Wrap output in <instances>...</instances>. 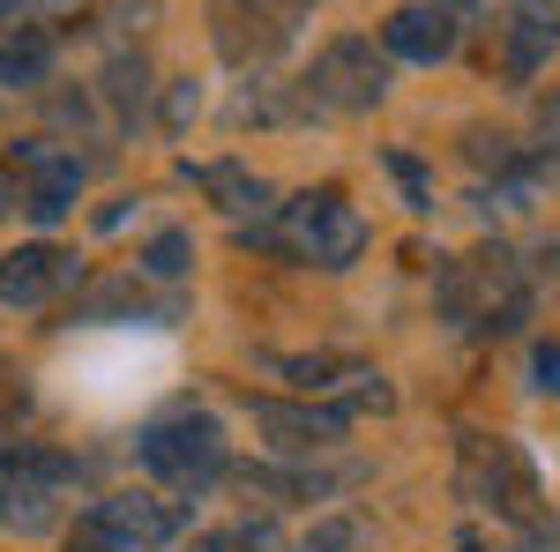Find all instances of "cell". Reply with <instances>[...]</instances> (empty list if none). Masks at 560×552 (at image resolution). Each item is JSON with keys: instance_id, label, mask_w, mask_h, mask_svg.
<instances>
[{"instance_id": "cell-1", "label": "cell", "mask_w": 560, "mask_h": 552, "mask_svg": "<svg viewBox=\"0 0 560 552\" xmlns=\"http://www.w3.org/2000/svg\"><path fill=\"white\" fill-rule=\"evenodd\" d=\"M433 292H441V314L456 329H486V337H509V329H523V314H530V284H523L509 247H478V255L441 261V284Z\"/></svg>"}, {"instance_id": "cell-2", "label": "cell", "mask_w": 560, "mask_h": 552, "mask_svg": "<svg viewBox=\"0 0 560 552\" xmlns=\"http://www.w3.org/2000/svg\"><path fill=\"white\" fill-rule=\"evenodd\" d=\"M135 456H142L150 478H165L173 493H202L217 470H224V425L187 403V411H165V419L142 425L135 433Z\"/></svg>"}, {"instance_id": "cell-3", "label": "cell", "mask_w": 560, "mask_h": 552, "mask_svg": "<svg viewBox=\"0 0 560 552\" xmlns=\"http://www.w3.org/2000/svg\"><path fill=\"white\" fill-rule=\"evenodd\" d=\"M187 530V508L179 501H158V493H113L97 508L75 515V545L83 552H158Z\"/></svg>"}, {"instance_id": "cell-4", "label": "cell", "mask_w": 560, "mask_h": 552, "mask_svg": "<svg viewBox=\"0 0 560 552\" xmlns=\"http://www.w3.org/2000/svg\"><path fill=\"white\" fill-rule=\"evenodd\" d=\"M306 269H351V261L366 255V216L351 210L337 187H322V195H292L284 202V232H277Z\"/></svg>"}, {"instance_id": "cell-5", "label": "cell", "mask_w": 560, "mask_h": 552, "mask_svg": "<svg viewBox=\"0 0 560 552\" xmlns=\"http://www.w3.org/2000/svg\"><path fill=\"white\" fill-rule=\"evenodd\" d=\"M306 97L329 105V113H366V105H382L388 97V45H374V38L322 45V60H314V75H306Z\"/></svg>"}, {"instance_id": "cell-6", "label": "cell", "mask_w": 560, "mask_h": 552, "mask_svg": "<svg viewBox=\"0 0 560 552\" xmlns=\"http://www.w3.org/2000/svg\"><path fill=\"white\" fill-rule=\"evenodd\" d=\"M464 493H486V508H501L523 530H546V508H538V478L523 470V456L509 441H471L464 448Z\"/></svg>"}, {"instance_id": "cell-7", "label": "cell", "mask_w": 560, "mask_h": 552, "mask_svg": "<svg viewBox=\"0 0 560 552\" xmlns=\"http://www.w3.org/2000/svg\"><path fill=\"white\" fill-rule=\"evenodd\" d=\"M15 172H23V210H31V224H60V216L75 210L83 165H75L68 150H52L45 134L15 142Z\"/></svg>"}, {"instance_id": "cell-8", "label": "cell", "mask_w": 560, "mask_h": 552, "mask_svg": "<svg viewBox=\"0 0 560 552\" xmlns=\"http://www.w3.org/2000/svg\"><path fill=\"white\" fill-rule=\"evenodd\" d=\"M255 433L269 448H284V456H322V448L345 441V411H314V403H277V396H261Z\"/></svg>"}, {"instance_id": "cell-9", "label": "cell", "mask_w": 560, "mask_h": 552, "mask_svg": "<svg viewBox=\"0 0 560 552\" xmlns=\"http://www.w3.org/2000/svg\"><path fill=\"white\" fill-rule=\"evenodd\" d=\"M75 277H83V261L60 255V247H15L0 261V298L8 306H52L60 292H75Z\"/></svg>"}, {"instance_id": "cell-10", "label": "cell", "mask_w": 560, "mask_h": 552, "mask_svg": "<svg viewBox=\"0 0 560 552\" xmlns=\"http://www.w3.org/2000/svg\"><path fill=\"white\" fill-rule=\"evenodd\" d=\"M382 45H388V60L433 68V60L456 52V15H448V8H396V15L382 23Z\"/></svg>"}, {"instance_id": "cell-11", "label": "cell", "mask_w": 560, "mask_h": 552, "mask_svg": "<svg viewBox=\"0 0 560 552\" xmlns=\"http://www.w3.org/2000/svg\"><path fill=\"white\" fill-rule=\"evenodd\" d=\"M560 45V0H509V68L530 75Z\"/></svg>"}, {"instance_id": "cell-12", "label": "cell", "mask_w": 560, "mask_h": 552, "mask_svg": "<svg viewBox=\"0 0 560 552\" xmlns=\"http://www.w3.org/2000/svg\"><path fill=\"white\" fill-rule=\"evenodd\" d=\"M179 172H187L202 195H217L232 216H269V210H277V187H269V179H255L247 165H179Z\"/></svg>"}, {"instance_id": "cell-13", "label": "cell", "mask_w": 560, "mask_h": 552, "mask_svg": "<svg viewBox=\"0 0 560 552\" xmlns=\"http://www.w3.org/2000/svg\"><path fill=\"white\" fill-rule=\"evenodd\" d=\"M0 478H15V485H68L75 463L60 456V448H38V441H0Z\"/></svg>"}, {"instance_id": "cell-14", "label": "cell", "mask_w": 560, "mask_h": 552, "mask_svg": "<svg viewBox=\"0 0 560 552\" xmlns=\"http://www.w3.org/2000/svg\"><path fill=\"white\" fill-rule=\"evenodd\" d=\"M0 522H8V530H45V522H52V485H15V478H0Z\"/></svg>"}, {"instance_id": "cell-15", "label": "cell", "mask_w": 560, "mask_h": 552, "mask_svg": "<svg viewBox=\"0 0 560 552\" xmlns=\"http://www.w3.org/2000/svg\"><path fill=\"white\" fill-rule=\"evenodd\" d=\"M97 90H105V105H113L120 120H135V113H142V97H150V68L120 52V60L105 68V83H97Z\"/></svg>"}, {"instance_id": "cell-16", "label": "cell", "mask_w": 560, "mask_h": 552, "mask_svg": "<svg viewBox=\"0 0 560 552\" xmlns=\"http://www.w3.org/2000/svg\"><path fill=\"white\" fill-rule=\"evenodd\" d=\"M45 60H52V45L45 38H15V45H0V83H38L45 75Z\"/></svg>"}, {"instance_id": "cell-17", "label": "cell", "mask_w": 560, "mask_h": 552, "mask_svg": "<svg viewBox=\"0 0 560 552\" xmlns=\"http://www.w3.org/2000/svg\"><path fill=\"white\" fill-rule=\"evenodd\" d=\"M187 261H195V239H187V232H158V239L142 247V269H150V277H187Z\"/></svg>"}, {"instance_id": "cell-18", "label": "cell", "mask_w": 560, "mask_h": 552, "mask_svg": "<svg viewBox=\"0 0 560 552\" xmlns=\"http://www.w3.org/2000/svg\"><path fill=\"white\" fill-rule=\"evenodd\" d=\"M382 165H388V179L404 187V202H411V210H433V179H427V165H419L411 150H388Z\"/></svg>"}, {"instance_id": "cell-19", "label": "cell", "mask_w": 560, "mask_h": 552, "mask_svg": "<svg viewBox=\"0 0 560 552\" xmlns=\"http://www.w3.org/2000/svg\"><path fill=\"white\" fill-rule=\"evenodd\" d=\"M277 366L306 388H329V374H351V359H329V351H314V359H277Z\"/></svg>"}, {"instance_id": "cell-20", "label": "cell", "mask_w": 560, "mask_h": 552, "mask_svg": "<svg viewBox=\"0 0 560 552\" xmlns=\"http://www.w3.org/2000/svg\"><path fill=\"white\" fill-rule=\"evenodd\" d=\"M31 411V388H23V374L0 359V433H15V419Z\"/></svg>"}, {"instance_id": "cell-21", "label": "cell", "mask_w": 560, "mask_h": 552, "mask_svg": "<svg viewBox=\"0 0 560 552\" xmlns=\"http://www.w3.org/2000/svg\"><path fill=\"white\" fill-rule=\"evenodd\" d=\"M530 374H538L546 396H560V343H538V351H530Z\"/></svg>"}, {"instance_id": "cell-22", "label": "cell", "mask_w": 560, "mask_h": 552, "mask_svg": "<svg viewBox=\"0 0 560 552\" xmlns=\"http://www.w3.org/2000/svg\"><path fill=\"white\" fill-rule=\"evenodd\" d=\"M345 545H359V522H329V530L306 538V552H345Z\"/></svg>"}, {"instance_id": "cell-23", "label": "cell", "mask_w": 560, "mask_h": 552, "mask_svg": "<svg viewBox=\"0 0 560 552\" xmlns=\"http://www.w3.org/2000/svg\"><path fill=\"white\" fill-rule=\"evenodd\" d=\"M195 113H202V97H195V83H179L173 97H165V120H173V128H187Z\"/></svg>"}, {"instance_id": "cell-24", "label": "cell", "mask_w": 560, "mask_h": 552, "mask_svg": "<svg viewBox=\"0 0 560 552\" xmlns=\"http://www.w3.org/2000/svg\"><path fill=\"white\" fill-rule=\"evenodd\" d=\"M15 202H23V187H15V172H0V216L15 210Z\"/></svg>"}, {"instance_id": "cell-25", "label": "cell", "mask_w": 560, "mask_h": 552, "mask_svg": "<svg viewBox=\"0 0 560 552\" xmlns=\"http://www.w3.org/2000/svg\"><path fill=\"white\" fill-rule=\"evenodd\" d=\"M187 552H240V545H232L224 530H210V538H195V545H187Z\"/></svg>"}, {"instance_id": "cell-26", "label": "cell", "mask_w": 560, "mask_h": 552, "mask_svg": "<svg viewBox=\"0 0 560 552\" xmlns=\"http://www.w3.org/2000/svg\"><path fill=\"white\" fill-rule=\"evenodd\" d=\"M31 8H45V15H75V8H90V0H31Z\"/></svg>"}, {"instance_id": "cell-27", "label": "cell", "mask_w": 560, "mask_h": 552, "mask_svg": "<svg viewBox=\"0 0 560 552\" xmlns=\"http://www.w3.org/2000/svg\"><path fill=\"white\" fill-rule=\"evenodd\" d=\"M23 8H31V0H0V15H23Z\"/></svg>"}, {"instance_id": "cell-28", "label": "cell", "mask_w": 560, "mask_h": 552, "mask_svg": "<svg viewBox=\"0 0 560 552\" xmlns=\"http://www.w3.org/2000/svg\"><path fill=\"white\" fill-rule=\"evenodd\" d=\"M456 8H478V0H456Z\"/></svg>"}, {"instance_id": "cell-29", "label": "cell", "mask_w": 560, "mask_h": 552, "mask_svg": "<svg viewBox=\"0 0 560 552\" xmlns=\"http://www.w3.org/2000/svg\"><path fill=\"white\" fill-rule=\"evenodd\" d=\"M456 552H478V545H456Z\"/></svg>"}]
</instances>
